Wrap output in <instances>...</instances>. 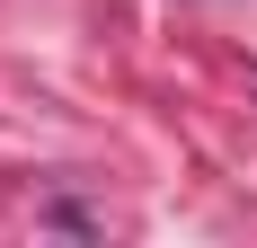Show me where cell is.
I'll list each match as a JSON object with an SVG mask.
<instances>
[]
</instances>
